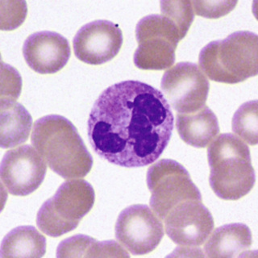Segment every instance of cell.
Instances as JSON below:
<instances>
[{
  "instance_id": "cell-1",
  "label": "cell",
  "mask_w": 258,
  "mask_h": 258,
  "mask_svg": "<svg viewBox=\"0 0 258 258\" xmlns=\"http://www.w3.org/2000/svg\"><path fill=\"white\" fill-rule=\"evenodd\" d=\"M170 105L161 91L140 81H123L101 93L87 121L94 151L122 167L157 161L173 133Z\"/></svg>"
},
{
  "instance_id": "cell-2",
  "label": "cell",
  "mask_w": 258,
  "mask_h": 258,
  "mask_svg": "<svg viewBox=\"0 0 258 258\" xmlns=\"http://www.w3.org/2000/svg\"><path fill=\"white\" fill-rule=\"evenodd\" d=\"M31 141L48 167L64 179L80 178L91 171L92 156L67 118L50 115L37 119Z\"/></svg>"
},
{
  "instance_id": "cell-3",
  "label": "cell",
  "mask_w": 258,
  "mask_h": 258,
  "mask_svg": "<svg viewBox=\"0 0 258 258\" xmlns=\"http://www.w3.org/2000/svg\"><path fill=\"white\" fill-rule=\"evenodd\" d=\"M209 183L218 197L238 200L256 181L248 145L232 133L220 134L208 150Z\"/></svg>"
},
{
  "instance_id": "cell-4",
  "label": "cell",
  "mask_w": 258,
  "mask_h": 258,
  "mask_svg": "<svg viewBox=\"0 0 258 258\" xmlns=\"http://www.w3.org/2000/svg\"><path fill=\"white\" fill-rule=\"evenodd\" d=\"M257 35L239 31L202 48L199 64L211 80L236 84L257 75Z\"/></svg>"
},
{
  "instance_id": "cell-5",
  "label": "cell",
  "mask_w": 258,
  "mask_h": 258,
  "mask_svg": "<svg viewBox=\"0 0 258 258\" xmlns=\"http://www.w3.org/2000/svg\"><path fill=\"white\" fill-rule=\"evenodd\" d=\"M95 190L85 180H70L44 202L36 216V224L47 236L58 237L78 227L95 204Z\"/></svg>"
},
{
  "instance_id": "cell-6",
  "label": "cell",
  "mask_w": 258,
  "mask_h": 258,
  "mask_svg": "<svg viewBox=\"0 0 258 258\" xmlns=\"http://www.w3.org/2000/svg\"><path fill=\"white\" fill-rule=\"evenodd\" d=\"M138 48L133 56L137 68L162 71L175 61L177 44L183 37L170 19L163 15H150L140 20L136 27Z\"/></svg>"
},
{
  "instance_id": "cell-7",
  "label": "cell",
  "mask_w": 258,
  "mask_h": 258,
  "mask_svg": "<svg viewBox=\"0 0 258 258\" xmlns=\"http://www.w3.org/2000/svg\"><path fill=\"white\" fill-rule=\"evenodd\" d=\"M147 185L151 198L150 207L163 220L176 206L189 200L202 201L200 189L192 181L183 165L171 159H162L149 167Z\"/></svg>"
},
{
  "instance_id": "cell-8",
  "label": "cell",
  "mask_w": 258,
  "mask_h": 258,
  "mask_svg": "<svg viewBox=\"0 0 258 258\" xmlns=\"http://www.w3.org/2000/svg\"><path fill=\"white\" fill-rule=\"evenodd\" d=\"M161 88L168 103L177 113L188 114L205 106L210 83L197 64L182 61L165 71Z\"/></svg>"
},
{
  "instance_id": "cell-9",
  "label": "cell",
  "mask_w": 258,
  "mask_h": 258,
  "mask_svg": "<svg viewBox=\"0 0 258 258\" xmlns=\"http://www.w3.org/2000/svg\"><path fill=\"white\" fill-rule=\"evenodd\" d=\"M115 238L133 255L153 252L164 236L162 220L147 205L125 208L117 219Z\"/></svg>"
},
{
  "instance_id": "cell-10",
  "label": "cell",
  "mask_w": 258,
  "mask_h": 258,
  "mask_svg": "<svg viewBox=\"0 0 258 258\" xmlns=\"http://www.w3.org/2000/svg\"><path fill=\"white\" fill-rule=\"evenodd\" d=\"M46 162L36 149L24 145L4 154L0 176L3 185L12 196H26L42 184Z\"/></svg>"
},
{
  "instance_id": "cell-11",
  "label": "cell",
  "mask_w": 258,
  "mask_h": 258,
  "mask_svg": "<svg viewBox=\"0 0 258 258\" xmlns=\"http://www.w3.org/2000/svg\"><path fill=\"white\" fill-rule=\"evenodd\" d=\"M165 232L172 241L185 248L204 244L214 228V220L202 201L189 200L176 206L163 220Z\"/></svg>"
},
{
  "instance_id": "cell-12",
  "label": "cell",
  "mask_w": 258,
  "mask_h": 258,
  "mask_svg": "<svg viewBox=\"0 0 258 258\" xmlns=\"http://www.w3.org/2000/svg\"><path fill=\"white\" fill-rule=\"evenodd\" d=\"M123 33L118 25L108 20H95L85 24L73 40L77 58L93 66L112 60L123 44Z\"/></svg>"
},
{
  "instance_id": "cell-13",
  "label": "cell",
  "mask_w": 258,
  "mask_h": 258,
  "mask_svg": "<svg viewBox=\"0 0 258 258\" xmlns=\"http://www.w3.org/2000/svg\"><path fill=\"white\" fill-rule=\"evenodd\" d=\"M71 53L68 40L54 32H35L23 45V55L28 67L40 75H51L62 70Z\"/></svg>"
},
{
  "instance_id": "cell-14",
  "label": "cell",
  "mask_w": 258,
  "mask_h": 258,
  "mask_svg": "<svg viewBox=\"0 0 258 258\" xmlns=\"http://www.w3.org/2000/svg\"><path fill=\"white\" fill-rule=\"evenodd\" d=\"M252 242V233L248 226L240 223L226 224L214 231L204 245V252L208 257L244 256Z\"/></svg>"
},
{
  "instance_id": "cell-15",
  "label": "cell",
  "mask_w": 258,
  "mask_h": 258,
  "mask_svg": "<svg viewBox=\"0 0 258 258\" xmlns=\"http://www.w3.org/2000/svg\"><path fill=\"white\" fill-rule=\"evenodd\" d=\"M176 127L185 144L200 149L207 147L220 133L217 117L208 106L195 112L177 113Z\"/></svg>"
},
{
  "instance_id": "cell-16",
  "label": "cell",
  "mask_w": 258,
  "mask_h": 258,
  "mask_svg": "<svg viewBox=\"0 0 258 258\" xmlns=\"http://www.w3.org/2000/svg\"><path fill=\"white\" fill-rule=\"evenodd\" d=\"M0 145L10 149L28 141L32 126L30 114L15 99L1 97L0 101Z\"/></svg>"
},
{
  "instance_id": "cell-17",
  "label": "cell",
  "mask_w": 258,
  "mask_h": 258,
  "mask_svg": "<svg viewBox=\"0 0 258 258\" xmlns=\"http://www.w3.org/2000/svg\"><path fill=\"white\" fill-rule=\"evenodd\" d=\"M46 252V239L32 226H20L7 234L0 257H41Z\"/></svg>"
},
{
  "instance_id": "cell-18",
  "label": "cell",
  "mask_w": 258,
  "mask_h": 258,
  "mask_svg": "<svg viewBox=\"0 0 258 258\" xmlns=\"http://www.w3.org/2000/svg\"><path fill=\"white\" fill-rule=\"evenodd\" d=\"M57 257H128L129 254L114 240L97 241L91 236L76 235L60 242Z\"/></svg>"
},
{
  "instance_id": "cell-19",
  "label": "cell",
  "mask_w": 258,
  "mask_h": 258,
  "mask_svg": "<svg viewBox=\"0 0 258 258\" xmlns=\"http://www.w3.org/2000/svg\"><path fill=\"white\" fill-rule=\"evenodd\" d=\"M257 101L243 103L232 118L233 133L250 145L257 144Z\"/></svg>"
},
{
  "instance_id": "cell-20",
  "label": "cell",
  "mask_w": 258,
  "mask_h": 258,
  "mask_svg": "<svg viewBox=\"0 0 258 258\" xmlns=\"http://www.w3.org/2000/svg\"><path fill=\"white\" fill-rule=\"evenodd\" d=\"M161 15L166 16L177 25L182 37L191 26L195 12L190 1H161Z\"/></svg>"
},
{
  "instance_id": "cell-21",
  "label": "cell",
  "mask_w": 258,
  "mask_h": 258,
  "mask_svg": "<svg viewBox=\"0 0 258 258\" xmlns=\"http://www.w3.org/2000/svg\"><path fill=\"white\" fill-rule=\"evenodd\" d=\"M194 12L205 18L217 19L233 10L237 1H193Z\"/></svg>"
}]
</instances>
